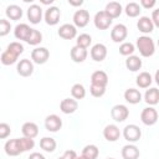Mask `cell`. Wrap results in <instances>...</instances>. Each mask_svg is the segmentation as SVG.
Returning a JSON list of instances; mask_svg holds the SVG:
<instances>
[{
    "instance_id": "cell-45",
    "label": "cell",
    "mask_w": 159,
    "mask_h": 159,
    "mask_svg": "<svg viewBox=\"0 0 159 159\" xmlns=\"http://www.w3.org/2000/svg\"><path fill=\"white\" fill-rule=\"evenodd\" d=\"M155 4H157L155 0H142L140 1V5L143 7H145V9H152V7L155 6Z\"/></svg>"
},
{
    "instance_id": "cell-26",
    "label": "cell",
    "mask_w": 159,
    "mask_h": 159,
    "mask_svg": "<svg viewBox=\"0 0 159 159\" xmlns=\"http://www.w3.org/2000/svg\"><path fill=\"white\" fill-rule=\"evenodd\" d=\"M124 99L129 104H137L142 101V93L135 88H128L124 92Z\"/></svg>"
},
{
    "instance_id": "cell-19",
    "label": "cell",
    "mask_w": 159,
    "mask_h": 159,
    "mask_svg": "<svg viewBox=\"0 0 159 159\" xmlns=\"http://www.w3.org/2000/svg\"><path fill=\"white\" fill-rule=\"evenodd\" d=\"M137 27L143 34H150V32H153L154 24L152 21V17H149V16H142V17H139V20L137 22Z\"/></svg>"
},
{
    "instance_id": "cell-11",
    "label": "cell",
    "mask_w": 159,
    "mask_h": 159,
    "mask_svg": "<svg viewBox=\"0 0 159 159\" xmlns=\"http://www.w3.org/2000/svg\"><path fill=\"white\" fill-rule=\"evenodd\" d=\"M27 19L31 24L36 25L42 20V7L37 4H32L27 9Z\"/></svg>"
},
{
    "instance_id": "cell-5",
    "label": "cell",
    "mask_w": 159,
    "mask_h": 159,
    "mask_svg": "<svg viewBox=\"0 0 159 159\" xmlns=\"http://www.w3.org/2000/svg\"><path fill=\"white\" fill-rule=\"evenodd\" d=\"M50 58V51L46 47H36L31 51V61L37 65H43Z\"/></svg>"
},
{
    "instance_id": "cell-7",
    "label": "cell",
    "mask_w": 159,
    "mask_h": 159,
    "mask_svg": "<svg viewBox=\"0 0 159 159\" xmlns=\"http://www.w3.org/2000/svg\"><path fill=\"white\" fill-rule=\"evenodd\" d=\"M129 116V109L124 104H116L111 109V117L116 122H124Z\"/></svg>"
},
{
    "instance_id": "cell-6",
    "label": "cell",
    "mask_w": 159,
    "mask_h": 159,
    "mask_svg": "<svg viewBox=\"0 0 159 159\" xmlns=\"http://www.w3.org/2000/svg\"><path fill=\"white\" fill-rule=\"evenodd\" d=\"M140 120L145 125H154L158 122V112L153 107H147L140 113Z\"/></svg>"
},
{
    "instance_id": "cell-31",
    "label": "cell",
    "mask_w": 159,
    "mask_h": 159,
    "mask_svg": "<svg viewBox=\"0 0 159 159\" xmlns=\"http://www.w3.org/2000/svg\"><path fill=\"white\" fill-rule=\"evenodd\" d=\"M40 147H41L42 150H45V152H47V153H52V152L56 149L57 143H56V140H55L53 138H51V137H43V138L40 140Z\"/></svg>"
},
{
    "instance_id": "cell-40",
    "label": "cell",
    "mask_w": 159,
    "mask_h": 159,
    "mask_svg": "<svg viewBox=\"0 0 159 159\" xmlns=\"http://www.w3.org/2000/svg\"><path fill=\"white\" fill-rule=\"evenodd\" d=\"M89 92L93 97L96 98H99L102 97L104 93H106V87H102V86H96V84H91L89 87Z\"/></svg>"
},
{
    "instance_id": "cell-47",
    "label": "cell",
    "mask_w": 159,
    "mask_h": 159,
    "mask_svg": "<svg viewBox=\"0 0 159 159\" xmlns=\"http://www.w3.org/2000/svg\"><path fill=\"white\" fill-rule=\"evenodd\" d=\"M68 4H70L71 6H81V5L83 4V1H82V0H78V1H73V0H68Z\"/></svg>"
},
{
    "instance_id": "cell-34",
    "label": "cell",
    "mask_w": 159,
    "mask_h": 159,
    "mask_svg": "<svg viewBox=\"0 0 159 159\" xmlns=\"http://www.w3.org/2000/svg\"><path fill=\"white\" fill-rule=\"evenodd\" d=\"M71 94H72V98H75V99H83L86 97V89H84L83 84L75 83L71 88Z\"/></svg>"
},
{
    "instance_id": "cell-52",
    "label": "cell",
    "mask_w": 159,
    "mask_h": 159,
    "mask_svg": "<svg viewBox=\"0 0 159 159\" xmlns=\"http://www.w3.org/2000/svg\"><path fill=\"white\" fill-rule=\"evenodd\" d=\"M158 46H159V40H158Z\"/></svg>"
},
{
    "instance_id": "cell-30",
    "label": "cell",
    "mask_w": 159,
    "mask_h": 159,
    "mask_svg": "<svg viewBox=\"0 0 159 159\" xmlns=\"http://www.w3.org/2000/svg\"><path fill=\"white\" fill-rule=\"evenodd\" d=\"M84 159H97L99 155V149L94 145V144H88L82 149V154H81Z\"/></svg>"
},
{
    "instance_id": "cell-20",
    "label": "cell",
    "mask_w": 159,
    "mask_h": 159,
    "mask_svg": "<svg viewBox=\"0 0 159 159\" xmlns=\"http://www.w3.org/2000/svg\"><path fill=\"white\" fill-rule=\"evenodd\" d=\"M122 158L123 159H138L140 153H139V149L137 145L134 144H127L122 148Z\"/></svg>"
},
{
    "instance_id": "cell-38",
    "label": "cell",
    "mask_w": 159,
    "mask_h": 159,
    "mask_svg": "<svg viewBox=\"0 0 159 159\" xmlns=\"http://www.w3.org/2000/svg\"><path fill=\"white\" fill-rule=\"evenodd\" d=\"M19 140H20V147H21V152L22 153L24 152H29L35 147V142L31 138L22 137V138H19Z\"/></svg>"
},
{
    "instance_id": "cell-44",
    "label": "cell",
    "mask_w": 159,
    "mask_h": 159,
    "mask_svg": "<svg viewBox=\"0 0 159 159\" xmlns=\"http://www.w3.org/2000/svg\"><path fill=\"white\" fill-rule=\"evenodd\" d=\"M152 21H153L154 26H157L159 29V9L153 10V12H152Z\"/></svg>"
},
{
    "instance_id": "cell-28",
    "label": "cell",
    "mask_w": 159,
    "mask_h": 159,
    "mask_svg": "<svg viewBox=\"0 0 159 159\" xmlns=\"http://www.w3.org/2000/svg\"><path fill=\"white\" fill-rule=\"evenodd\" d=\"M153 82L152 75L149 72H140L137 78H135V83L139 88H148Z\"/></svg>"
},
{
    "instance_id": "cell-33",
    "label": "cell",
    "mask_w": 159,
    "mask_h": 159,
    "mask_svg": "<svg viewBox=\"0 0 159 159\" xmlns=\"http://www.w3.org/2000/svg\"><path fill=\"white\" fill-rule=\"evenodd\" d=\"M124 11H125L127 16H129V17H137V16H139V14H140L142 10H140V5L139 4H137V2H128L125 5Z\"/></svg>"
},
{
    "instance_id": "cell-49",
    "label": "cell",
    "mask_w": 159,
    "mask_h": 159,
    "mask_svg": "<svg viewBox=\"0 0 159 159\" xmlns=\"http://www.w3.org/2000/svg\"><path fill=\"white\" fill-rule=\"evenodd\" d=\"M41 2H42V4H45V5H51V4L53 2V0H50V1H46V0H41Z\"/></svg>"
},
{
    "instance_id": "cell-13",
    "label": "cell",
    "mask_w": 159,
    "mask_h": 159,
    "mask_svg": "<svg viewBox=\"0 0 159 159\" xmlns=\"http://www.w3.org/2000/svg\"><path fill=\"white\" fill-rule=\"evenodd\" d=\"M4 149H5V153L6 155L9 157H17L19 154H21V147H20V140L19 138H15V139H10L5 143L4 145Z\"/></svg>"
},
{
    "instance_id": "cell-39",
    "label": "cell",
    "mask_w": 159,
    "mask_h": 159,
    "mask_svg": "<svg viewBox=\"0 0 159 159\" xmlns=\"http://www.w3.org/2000/svg\"><path fill=\"white\" fill-rule=\"evenodd\" d=\"M6 50H9V51L14 52L15 55L20 56V55L24 52V46H22V43L14 41V42H10V43L7 45V48H6Z\"/></svg>"
},
{
    "instance_id": "cell-42",
    "label": "cell",
    "mask_w": 159,
    "mask_h": 159,
    "mask_svg": "<svg viewBox=\"0 0 159 159\" xmlns=\"http://www.w3.org/2000/svg\"><path fill=\"white\" fill-rule=\"evenodd\" d=\"M11 133V129H10V125L7 123H0V138L1 139H5L10 135Z\"/></svg>"
},
{
    "instance_id": "cell-27",
    "label": "cell",
    "mask_w": 159,
    "mask_h": 159,
    "mask_svg": "<svg viewBox=\"0 0 159 159\" xmlns=\"http://www.w3.org/2000/svg\"><path fill=\"white\" fill-rule=\"evenodd\" d=\"M142 60L139 58V56H135V55H132L129 57H127L125 60V67L132 71V72H137L142 68Z\"/></svg>"
},
{
    "instance_id": "cell-16",
    "label": "cell",
    "mask_w": 159,
    "mask_h": 159,
    "mask_svg": "<svg viewBox=\"0 0 159 159\" xmlns=\"http://www.w3.org/2000/svg\"><path fill=\"white\" fill-rule=\"evenodd\" d=\"M77 108H78V102L75 98H65L60 103V109L65 114H72L77 111Z\"/></svg>"
},
{
    "instance_id": "cell-3",
    "label": "cell",
    "mask_w": 159,
    "mask_h": 159,
    "mask_svg": "<svg viewBox=\"0 0 159 159\" xmlns=\"http://www.w3.org/2000/svg\"><path fill=\"white\" fill-rule=\"evenodd\" d=\"M112 21L113 19L104 11H98L96 15H94V19H93V22H94V26L98 29V30H107L111 25H112Z\"/></svg>"
},
{
    "instance_id": "cell-51",
    "label": "cell",
    "mask_w": 159,
    "mask_h": 159,
    "mask_svg": "<svg viewBox=\"0 0 159 159\" xmlns=\"http://www.w3.org/2000/svg\"><path fill=\"white\" fill-rule=\"evenodd\" d=\"M107 159H114V158H107Z\"/></svg>"
},
{
    "instance_id": "cell-14",
    "label": "cell",
    "mask_w": 159,
    "mask_h": 159,
    "mask_svg": "<svg viewBox=\"0 0 159 159\" xmlns=\"http://www.w3.org/2000/svg\"><path fill=\"white\" fill-rule=\"evenodd\" d=\"M58 36L65 40H72L77 36V29L72 24H63L58 29Z\"/></svg>"
},
{
    "instance_id": "cell-50",
    "label": "cell",
    "mask_w": 159,
    "mask_h": 159,
    "mask_svg": "<svg viewBox=\"0 0 159 159\" xmlns=\"http://www.w3.org/2000/svg\"><path fill=\"white\" fill-rule=\"evenodd\" d=\"M76 159H84V158H83V157H82V155H81V157H77V158H76Z\"/></svg>"
},
{
    "instance_id": "cell-2",
    "label": "cell",
    "mask_w": 159,
    "mask_h": 159,
    "mask_svg": "<svg viewBox=\"0 0 159 159\" xmlns=\"http://www.w3.org/2000/svg\"><path fill=\"white\" fill-rule=\"evenodd\" d=\"M123 137L129 143H135L142 137V129L137 124H128L123 129Z\"/></svg>"
},
{
    "instance_id": "cell-8",
    "label": "cell",
    "mask_w": 159,
    "mask_h": 159,
    "mask_svg": "<svg viewBox=\"0 0 159 159\" xmlns=\"http://www.w3.org/2000/svg\"><path fill=\"white\" fill-rule=\"evenodd\" d=\"M45 128L48 132L56 133L62 128V119L57 114H50L45 118Z\"/></svg>"
},
{
    "instance_id": "cell-10",
    "label": "cell",
    "mask_w": 159,
    "mask_h": 159,
    "mask_svg": "<svg viewBox=\"0 0 159 159\" xmlns=\"http://www.w3.org/2000/svg\"><path fill=\"white\" fill-rule=\"evenodd\" d=\"M60 17H61V11L57 6H50L45 11V21L50 26L57 25L58 21H60Z\"/></svg>"
},
{
    "instance_id": "cell-46",
    "label": "cell",
    "mask_w": 159,
    "mask_h": 159,
    "mask_svg": "<svg viewBox=\"0 0 159 159\" xmlns=\"http://www.w3.org/2000/svg\"><path fill=\"white\" fill-rule=\"evenodd\" d=\"M29 159H46L41 153H37V152H35V153H31L30 154V157H29Z\"/></svg>"
},
{
    "instance_id": "cell-15",
    "label": "cell",
    "mask_w": 159,
    "mask_h": 159,
    "mask_svg": "<svg viewBox=\"0 0 159 159\" xmlns=\"http://www.w3.org/2000/svg\"><path fill=\"white\" fill-rule=\"evenodd\" d=\"M91 57L96 62H102L107 57V47L103 43H96L91 48Z\"/></svg>"
},
{
    "instance_id": "cell-21",
    "label": "cell",
    "mask_w": 159,
    "mask_h": 159,
    "mask_svg": "<svg viewBox=\"0 0 159 159\" xmlns=\"http://www.w3.org/2000/svg\"><path fill=\"white\" fill-rule=\"evenodd\" d=\"M91 84L107 87L108 84V76L104 71H94L91 76Z\"/></svg>"
},
{
    "instance_id": "cell-35",
    "label": "cell",
    "mask_w": 159,
    "mask_h": 159,
    "mask_svg": "<svg viewBox=\"0 0 159 159\" xmlns=\"http://www.w3.org/2000/svg\"><path fill=\"white\" fill-rule=\"evenodd\" d=\"M91 42H92V37L88 34H81L80 36H77V40H76V45L86 50L91 45Z\"/></svg>"
},
{
    "instance_id": "cell-17",
    "label": "cell",
    "mask_w": 159,
    "mask_h": 159,
    "mask_svg": "<svg viewBox=\"0 0 159 159\" xmlns=\"http://www.w3.org/2000/svg\"><path fill=\"white\" fill-rule=\"evenodd\" d=\"M103 137L108 142H117L120 137V130L116 124H108L103 129Z\"/></svg>"
},
{
    "instance_id": "cell-41",
    "label": "cell",
    "mask_w": 159,
    "mask_h": 159,
    "mask_svg": "<svg viewBox=\"0 0 159 159\" xmlns=\"http://www.w3.org/2000/svg\"><path fill=\"white\" fill-rule=\"evenodd\" d=\"M11 30V24L5 20V19H0V36L4 37L6 36Z\"/></svg>"
},
{
    "instance_id": "cell-9",
    "label": "cell",
    "mask_w": 159,
    "mask_h": 159,
    "mask_svg": "<svg viewBox=\"0 0 159 159\" xmlns=\"http://www.w3.org/2000/svg\"><path fill=\"white\" fill-rule=\"evenodd\" d=\"M16 71L21 77H29L34 72V62L29 58H22L16 66Z\"/></svg>"
},
{
    "instance_id": "cell-43",
    "label": "cell",
    "mask_w": 159,
    "mask_h": 159,
    "mask_svg": "<svg viewBox=\"0 0 159 159\" xmlns=\"http://www.w3.org/2000/svg\"><path fill=\"white\" fill-rule=\"evenodd\" d=\"M76 158H77L76 152L72 150V149H68V150H66L58 159H76Z\"/></svg>"
},
{
    "instance_id": "cell-32",
    "label": "cell",
    "mask_w": 159,
    "mask_h": 159,
    "mask_svg": "<svg viewBox=\"0 0 159 159\" xmlns=\"http://www.w3.org/2000/svg\"><path fill=\"white\" fill-rule=\"evenodd\" d=\"M17 58H19V56H17V55H15L14 52L9 51V50H5V51L1 53V57H0L1 63H2V65H5V66L14 65V63L17 61Z\"/></svg>"
},
{
    "instance_id": "cell-29",
    "label": "cell",
    "mask_w": 159,
    "mask_h": 159,
    "mask_svg": "<svg viewBox=\"0 0 159 159\" xmlns=\"http://www.w3.org/2000/svg\"><path fill=\"white\" fill-rule=\"evenodd\" d=\"M5 14H6V16L10 19V20H20L21 17H22V9L19 6V5H15V4H12V5H9L7 7H6V10H5Z\"/></svg>"
},
{
    "instance_id": "cell-23",
    "label": "cell",
    "mask_w": 159,
    "mask_h": 159,
    "mask_svg": "<svg viewBox=\"0 0 159 159\" xmlns=\"http://www.w3.org/2000/svg\"><path fill=\"white\" fill-rule=\"evenodd\" d=\"M87 55H88L87 50H86V48H82V47H80V46H77V45L71 48V58H72V61L76 62V63L83 62V61L87 58Z\"/></svg>"
},
{
    "instance_id": "cell-4",
    "label": "cell",
    "mask_w": 159,
    "mask_h": 159,
    "mask_svg": "<svg viewBox=\"0 0 159 159\" xmlns=\"http://www.w3.org/2000/svg\"><path fill=\"white\" fill-rule=\"evenodd\" d=\"M127 36H128V29L125 25L117 24L113 26V29L111 31V39L113 42H117V43L122 42L123 43V41L127 39Z\"/></svg>"
},
{
    "instance_id": "cell-24",
    "label": "cell",
    "mask_w": 159,
    "mask_h": 159,
    "mask_svg": "<svg viewBox=\"0 0 159 159\" xmlns=\"http://www.w3.org/2000/svg\"><path fill=\"white\" fill-rule=\"evenodd\" d=\"M144 101L150 107L158 104L159 103V89L155 88V87H152V88L147 89L145 93H144Z\"/></svg>"
},
{
    "instance_id": "cell-36",
    "label": "cell",
    "mask_w": 159,
    "mask_h": 159,
    "mask_svg": "<svg viewBox=\"0 0 159 159\" xmlns=\"http://www.w3.org/2000/svg\"><path fill=\"white\" fill-rule=\"evenodd\" d=\"M134 51H135V47H134V45H133L132 42H123V43L119 46V53H120L122 56L129 57V56L133 55Z\"/></svg>"
},
{
    "instance_id": "cell-48",
    "label": "cell",
    "mask_w": 159,
    "mask_h": 159,
    "mask_svg": "<svg viewBox=\"0 0 159 159\" xmlns=\"http://www.w3.org/2000/svg\"><path fill=\"white\" fill-rule=\"evenodd\" d=\"M154 80H155V83L159 86V70H157V72L154 75Z\"/></svg>"
},
{
    "instance_id": "cell-25",
    "label": "cell",
    "mask_w": 159,
    "mask_h": 159,
    "mask_svg": "<svg viewBox=\"0 0 159 159\" xmlns=\"http://www.w3.org/2000/svg\"><path fill=\"white\" fill-rule=\"evenodd\" d=\"M104 11H106L112 19H117V17L120 16L123 9H122V5H120L119 2H117V1H111V2H108V4L106 5Z\"/></svg>"
},
{
    "instance_id": "cell-18",
    "label": "cell",
    "mask_w": 159,
    "mask_h": 159,
    "mask_svg": "<svg viewBox=\"0 0 159 159\" xmlns=\"http://www.w3.org/2000/svg\"><path fill=\"white\" fill-rule=\"evenodd\" d=\"M31 32H32V29L27 24H19L15 26V30H14L15 37L17 40H22V41H27Z\"/></svg>"
},
{
    "instance_id": "cell-1",
    "label": "cell",
    "mask_w": 159,
    "mask_h": 159,
    "mask_svg": "<svg viewBox=\"0 0 159 159\" xmlns=\"http://www.w3.org/2000/svg\"><path fill=\"white\" fill-rule=\"evenodd\" d=\"M137 48L143 57H150L155 52V45L152 37L143 35L137 39Z\"/></svg>"
},
{
    "instance_id": "cell-12",
    "label": "cell",
    "mask_w": 159,
    "mask_h": 159,
    "mask_svg": "<svg viewBox=\"0 0 159 159\" xmlns=\"http://www.w3.org/2000/svg\"><path fill=\"white\" fill-rule=\"evenodd\" d=\"M89 22V12L84 9L76 10L73 14V24L76 27H84Z\"/></svg>"
},
{
    "instance_id": "cell-37",
    "label": "cell",
    "mask_w": 159,
    "mask_h": 159,
    "mask_svg": "<svg viewBox=\"0 0 159 159\" xmlns=\"http://www.w3.org/2000/svg\"><path fill=\"white\" fill-rule=\"evenodd\" d=\"M41 41H42V34H41L39 30L32 29V32H31V35H30V37H29V40H27L26 42H27L29 45H31V46H36V45H39Z\"/></svg>"
},
{
    "instance_id": "cell-22",
    "label": "cell",
    "mask_w": 159,
    "mask_h": 159,
    "mask_svg": "<svg viewBox=\"0 0 159 159\" xmlns=\"http://www.w3.org/2000/svg\"><path fill=\"white\" fill-rule=\"evenodd\" d=\"M21 132H22V135H24V137L34 139V138L39 134V127H37V124L34 123V122H26V123L22 124Z\"/></svg>"
}]
</instances>
